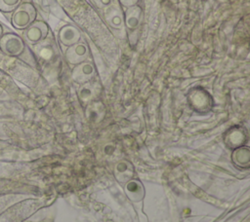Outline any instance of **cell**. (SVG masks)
<instances>
[{
    "label": "cell",
    "instance_id": "8992f818",
    "mask_svg": "<svg viewBox=\"0 0 250 222\" xmlns=\"http://www.w3.org/2000/svg\"><path fill=\"white\" fill-rule=\"evenodd\" d=\"M104 18L107 24L115 29L121 28L124 22L123 14L119 7L115 5H110L108 8H106V11L104 13Z\"/></svg>",
    "mask_w": 250,
    "mask_h": 222
},
{
    "label": "cell",
    "instance_id": "9c48e42d",
    "mask_svg": "<svg viewBox=\"0 0 250 222\" xmlns=\"http://www.w3.org/2000/svg\"><path fill=\"white\" fill-rule=\"evenodd\" d=\"M21 3V0H0V11L3 13H10Z\"/></svg>",
    "mask_w": 250,
    "mask_h": 222
},
{
    "label": "cell",
    "instance_id": "3957f363",
    "mask_svg": "<svg viewBox=\"0 0 250 222\" xmlns=\"http://www.w3.org/2000/svg\"><path fill=\"white\" fill-rule=\"evenodd\" d=\"M49 33L48 25L42 20H34L23 29V38L29 44H36L44 40Z\"/></svg>",
    "mask_w": 250,
    "mask_h": 222
},
{
    "label": "cell",
    "instance_id": "7a4b0ae2",
    "mask_svg": "<svg viewBox=\"0 0 250 222\" xmlns=\"http://www.w3.org/2000/svg\"><path fill=\"white\" fill-rule=\"evenodd\" d=\"M0 50L6 56H19L23 53L24 42L15 33H6L0 38Z\"/></svg>",
    "mask_w": 250,
    "mask_h": 222
},
{
    "label": "cell",
    "instance_id": "5b68a950",
    "mask_svg": "<svg viewBox=\"0 0 250 222\" xmlns=\"http://www.w3.org/2000/svg\"><path fill=\"white\" fill-rule=\"evenodd\" d=\"M58 36L60 42L67 47L78 43L81 38L80 31L74 25L71 24H66L62 26L60 29Z\"/></svg>",
    "mask_w": 250,
    "mask_h": 222
},
{
    "label": "cell",
    "instance_id": "6da1fadb",
    "mask_svg": "<svg viewBox=\"0 0 250 222\" xmlns=\"http://www.w3.org/2000/svg\"><path fill=\"white\" fill-rule=\"evenodd\" d=\"M36 10L31 3L20 4L16 10L13 11L12 24L16 29L23 30L29 26L36 18Z\"/></svg>",
    "mask_w": 250,
    "mask_h": 222
},
{
    "label": "cell",
    "instance_id": "8fae6325",
    "mask_svg": "<svg viewBox=\"0 0 250 222\" xmlns=\"http://www.w3.org/2000/svg\"><path fill=\"white\" fill-rule=\"evenodd\" d=\"M119 2L121 3L122 6L129 8V7H132L134 5H137L139 0H119Z\"/></svg>",
    "mask_w": 250,
    "mask_h": 222
},
{
    "label": "cell",
    "instance_id": "277c9868",
    "mask_svg": "<svg viewBox=\"0 0 250 222\" xmlns=\"http://www.w3.org/2000/svg\"><path fill=\"white\" fill-rule=\"evenodd\" d=\"M89 56V49L84 43H76L69 46L65 52V58L71 64L83 62Z\"/></svg>",
    "mask_w": 250,
    "mask_h": 222
},
{
    "label": "cell",
    "instance_id": "52a82bcc",
    "mask_svg": "<svg viewBox=\"0 0 250 222\" xmlns=\"http://www.w3.org/2000/svg\"><path fill=\"white\" fill-rule=\"evenodd\" d=\"M95 73L94 65L89 61H83L78 63L72 72L73 78L78 82H83L90 79Z\"/></svg>",
    "mask_w": 250,
    "mask_h": 222
},
{
    "label": "cell",
    "instance_id": "30bf717a",
    "mask_svg": "<svg viewBox=\"0 0 250 222\" xmlns=\"http://www.w3.org/2000/svg\"><path fill=\"white\" fill-rule=\"evenodd\" d=\"M91 2L99 9H106L112 5L113 0H91Z\"/></svg>",
    "mask_w": 250,
    "mask_h": 222
},
{
    "label": "cell",
    "instance_id": "ba28073f",
    "mask_svg": "<svg viewBox=\"0 0 250 222\" xmlns=\"http://www.w3.org/2000/svg\"><path fill=\"white\" fill-rule=\"evenodd\" d=\"M142 9L138 5L127 8L125 12V24L129 29L137 28L142 20Z\"/></svg>",
    "mask_w": 250,
    "mask_h": 222
},
{
    "label": "cell",
    "instance_id": "7c38bea8",
    "mask_svg": "<svg viewBox=\"0 0 250 222\" xmlns=\"http://www.w3.org/2000/svg\"><path fill=\"white\" fill-rule=\"evenodd\" d=\"M2 35H3V28H2V25L0 24V38Z\"/></svg>",
    "mask_w": 250,
    "mask_h": 222
}]
</instances>
